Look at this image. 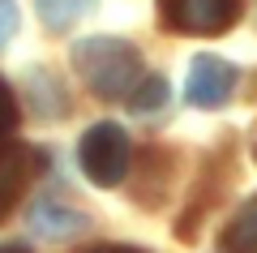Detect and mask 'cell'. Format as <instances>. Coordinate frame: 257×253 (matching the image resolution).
Returning <instances> with one entry per match:
<instances>
[{
    "label": "cell",
    "instance_id": "cell-1",
    "mask_svg": "<svg viewBox=\"0 0 257 253\" xmlns=\"http://www.w3.org/2000/svg\"><path fill=\"white\" fill-rule=\"evenodd\" d=\"M73 69H77V77L107 103L128 99V91H133L138 77H142L138 47L124 43V39H116V35L82 39V43L73 47Z\"/></svg>",
    "mask_w": 257,
    "mask_h": 253
},
{
    "label": "cell",
    "instance_id": "cell-2",
    "mask_svg": "<svg viewBox=\"0 0 257 253\" xmlns=\"http://www.w3.org/2000/svg\"><path fill=\"white\" fill-rule=\"evenodd\" d=\"M128 159H133V146H128V133L111 120L103 125H90L82 133V146H77V163L82 172L90 176L99 189H116L128 176Z\"/></svg>",
    "mask_w": 257,
    "mask_h": 253
},
{
    "label": "cell",
    "instance_id": "cell-3",
    "mask_svg": "<svg viewBox=\"0 0 257 253\" xmlns=\"http://www.w3.org/2000/svg\"><path fill=\"white\" fill-rule=\"evenodd\" d=\"M159 18L172 35L219 39L236 26L240 0H159Z\"/></svg>",
    "mask_w": 257,
    "mask_h": 253
},
{
    "label": "cell",
    "instance_id": "cell-4",
    "mask_svg": "<svg viewBox=\"0 0 257 253\" xmlns=\"http://www.w3.org/2000/svg\"><path fill=\"white\" fill-rule=\"evenodd\" d=\"M236 64H227L223 56H197V60L189 64V81H184V99L193 103V108H202V112H214L223 108V103L236 95Z\"/></svg>",
    "mask_w": 257,
    "mask_h": 253
},
{
    "label": "cell",
    "instance_id": "cell-5",
    "mask_svg": "<svg viewBox=\"0 0 257 253\" xmlns=\"http://www.w3.org/2000/svg\"><path fill=\"white\" fill-rule=\"evenodd\" d=\"M39 163L43 159H39L35 150H26V146H0V219L18 206L22 189L30 185V176H35Z\"/></svg>",
    "mask_w": 257,
    "mask_h": 253
},
{
    "label": "cell",
    "instance_id": "cell-6",
    "mask_svg": "<svg viewBox=\"0 0 257 253\" xmlns=\"http://www.w3.org/2000/svg\"><path fill=\"white\" fill-rule=\"evenodd\" d=\"M86 223H90V219H86L82 210L60 206V202H39V206L30 210V227H35L39 236H47V240H69V236L86 232Z\"/></svg>",
    "mask_w": 257,
    "mask_h": 253
},
{
    "label": "cell",
    "instance_id": "cell-7",
    "mask_svg": "<svg viewBox=\"0 0 257 253\" xmlns=\"http://www.w3.org/2000/svg\"><path fill=\"white\" fill-rule=\"evenodd\" d=\"M219 249L223 253H257V193L236 206V215L227 219V227L219 236Z\"/></svg>",
    "mask_w": 257,
    "mask_h": 253
},
{
    "label": "cell",
    "instance_id": "cell-8",
    "mask_svg": "<svg viewBox=\"0 0 257 253\" xmlns=\"http://www.w3.org/2000/svg\"><path fill=\"white\" fill-rule=\"evenodd\" d=\"M94 5H99V0H35V9H39V18H43V26L56 30V35L73 30L86 13L94 9Z\"/></svg>",
    "mask_w": 257,
    "mask_h": 253
},
{
    "label": "cell",
    "instance_id": "cell-9",
    "mask_svg": "<svg viewBox=\"0 0 257 253\" xmlns=\"http://www.w3.org/2000/svg\"><path fill=\"white\" fill-rule=\"evenodd\" d=\"M167 77L163 73H146V77H138V86L128 91V108L133 112H159L167 103Z\"/></svg>",
    "mask_w": 257,
    "mask_h": 253
},
{
    "label": "cell",
    "instance_id": "cell-10",
    "mask_svg": "<svg viewBox=\"0 0 257 253\" xmlns=\"http://www.w3.org/2000/svg\"><path fill=\"white\" fill-rule=\"evenodd\" d=\"M13 125H18V99H13V91L5 86V77H0V137L9 133Z\"/></svg>",
    "mask_w": 257,
    "mask_h": 253
},
{
    "label": "cell",
    "instance_id": "cell-11",
    "mask_svg": "<svg viewBox=\"0 0 257 253\" xmlns=\"http://www.w3.org/2000/svg\"><path fill=\"white\" fill-rule=\"evenodd\" d=\"M18 35V5L13 0H0V47Z\"/></svg>",
    "mask_w": 257,
    "mask_h": 253
},
{
    "label": "cell",
    "instance_id": "cell-12",
    "mask_svg": "<svg viewBox=\"0 0 257 253\" xmlns=\"http://www.w3.org/2000/svg\"><path fill=\"white\" fill-rule=\"evenodd\" d=\"M94 253H142V249H124V244H107V249H94Z\"/></svg>",
    "mask_w": 257,
    "mask_h": 253
},
{
    "label": "cell",
    "instance_id": "cell-13",
    "mask_svg": "<svg viewBox=\"0 0 257 253\" xmlns=\"http://www.w3.org/2000/svg\"><path fill=\"white\" fill-rule=\"evenodd\" d=\"M248 154H253V163H257V125H253V133H248Z\"/></svg>",
    "mask_w": 257,
    "mask_h": 253
},
{
    "label": "cell",
    "instance_id": "cell-14",
    "mask_svg": "<svg viewBox=\"0 0 257 253\" xmlns=\"http://www.w3.org/2000/svg\"><path fill=\"white\" fill-rule=\"evenodd\" d=\"M0 253H22V249H0Z\"/></svg>",
    "mask_w": 257,
    "mask_h": 253
}]
</instances>
